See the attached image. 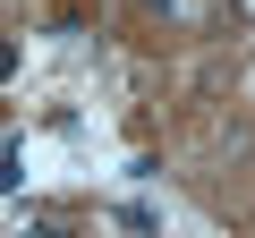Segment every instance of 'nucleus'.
<instances>
[]
</instances>
